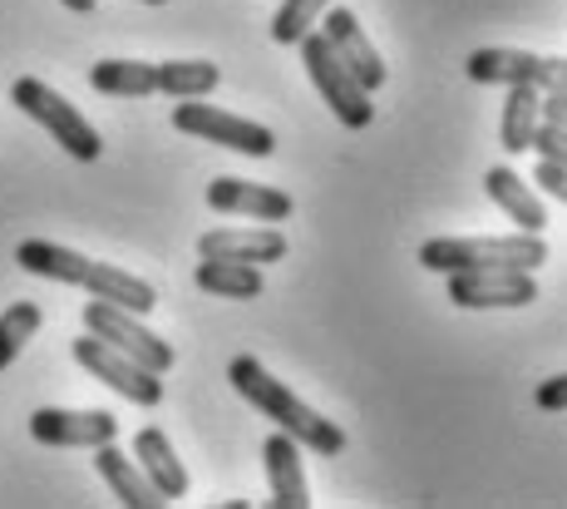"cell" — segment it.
<instances>
[{
    "instance_id": "24",
    "label": "cell",
    "mask_w": 567,
    "mask_h": 509,
    "mask_svg": "<svg viewBox=\"0 0 567 509\" xmlns=\"http://www.w3.org/2000/svg\"><path fill=\"white\" fill-rule=\"evenodd\" d=\"M326 6H331V0H281L277 16H271V40H277V45H297L307 30H316Z\"/></svg>"
},
{
    "instance_id": "12",
    "label": "cell",
    "mask_w": 567,
    "mask_h": 509,
    "mask_svg": "<svg viewBox=\"0 0 567 509\" xmlns=\"http://www.w3.org/2000/svg\"><path fill=\"white\" fill-rule=\"evenodd\" d=\"M207 208L213 213H247L257 223H287L297 213L291 193L271 189V183H247V179H213L207 183Z\"/></svg>"
},
{
    "instance_id": "28",
    "label": "cell",
    "mask_w": 567,
    "mask_h": 509,
    "mask_svg": "<svg viewBox=\"0 0 567 509\" xmlns=\"http://www.w3.org/2000/svg\"><path fill=\"white\" fill-rule=\"evenodd\" d=\"M144 6H168V0H144Z\"/></svg>"
},
{
    "instance_id": "19",
    "label": "cell",
    "mask_w": 567,
    "mask_h": 509,
    "mask_svg": "<svg viewBox=\"0 0 567 509\" xmlns=\"http://www.w3.org/2000/svg\"><path fill=\"white\" fill-rule=\"evenodd\" d=\"M90 84L114 100H148L158 94V64L148 60H100L90 64Z\"/></svg>"
},
{
    "instance_id": "2",
    "label": "cell",
    "mask_w": 567,
    "mask_h": 509,
    "mask_svg": "<svg viewBox=\"0 0 567 509\" xmlns=\"http://www.w3.org/2000/svg\"><path fill=\"white\" fill-rule=\"evenodd\" d=\"M227 381L247 396V406H257L267 420H277V430H287L301 450L321 455V460H326V455H341L346 450V430L336 426V420H326L321 410H311L297 391H287V381H277V376H271L257 356H233Z\"/></svg>"
},
{
    "instance_id": "7",
    "label": "cell",
    "mask_w": 567,
    "mask_h": 509,
    "mask_svg": "<svg viewBox=\"0 0 567 509\" xmlns=\"http://www.w3.org/2000/svg\"><path fill=\"white\" fill-rule=\"evenodd\" d=\"M173 129L178 134H198L217 149H233V154H247V159H267L277 149V134L267 124H252L243 114H227L217 104H198V100H178L173 110Z\"/></svg>"
},
{
    "instance_id": "17",
    "label": "cell",
    "mask_w": 567,
    "mask_h": 509,
    "mask_svg": "<svg viewBox=\"0 0 567 509\" xmlns=\"http://www.w3.org/2000/svg\"><path fill=\"white\" fill-rule=\"evenodd\" d=\"M484 193L518 223V233H543V227H548V208H543V198L518 179L514 169H504V164L488 169L484 173Z\"/></svg>"
},
{
    "instance_id": "26",
    "label": "cell",
    "mask_w": 567,
    "mask_h": 509,
    "mask_svg": "<svg viewBox=\"0 0 567 509\" xmlns=\"http://www.w3.org/2000/svg\"><path fill=\"white\" fill-rule=\"evenodd\" d=\"M563 400H567V376H548V381L538 386V406L543 410H563Z\"/></svg>"
},
{
    "instance_id": "5",
    "label": "cell",
    "mask_w": 567,
    "mask_h": 509,
    "mask_svg": "<svg viewBox=\"0 0 567 509\" xmlns=\"http://www.w3.org/2000/svg\"><path fill=\"white\" fill-rule=\"evenodd\" d=\"M301 60H307V74L311 84L321 90V100L331 104V114L341 119L346 129H370V119H375V104H370V90L361 80H355L351 70H346L341 60H336V50L326 45L321 30H307V35L297 40Z\"/></svg>"
},
{
    "instance_id": "20",
    "label": "cell",
    "mask_w": 567,
    "mask_h": 509,
    "mask_svg": "<svg viewBox=\"0 0 567 509\" xmlns=\"http://www.w3.org/2000/svg\"><path fill=\"white\" fill-rule=\"evenodd\" d=\"M193 283L213 297H227V302H247V297H261V267L257 263H227V257H203Z\"/></svg>"
},
{
    "instance_id": "4",
    "label": "cell",
    "mask_w": 567,
    "mask_h": 509,
    "mask_svg": "<svg viewBox=\"0 0 567 509\" xmlns=\"http://www.w3.org/2000/svg\"><path fill=\"white\" fill-rule=\"evenodd\" d=\"M10 104H16L20 114L35 119L40 129H50L54 144H60L70 159H80V164H94V159L104 154V139L94 134V124L74 110L60 90H50L45 80H16L10 84Z\"/></svg>"
},
{
    "instance_id": "6",
    "label": "cell",
    "mask_w": 567,
    "mask_h": 509,
    "mask_svg": "<svg viewBox=\"0 0 567 509\" xmlns=\"http://www.w3.org/2000/svg\"><path fill=\"white\" fill-rule=\"evenodd\" d=\"M84 332H90V337H100V342H109L114 352L134 356L138 366H148V371H158V376H168L173 362H178V352H173L168 342L154 337L148 327H138L134 312L114 307V302H104V297L84 302Z\"/></svg>"
},
{
    "instance_id": "10",
    "label": "cell",
    "mask_w": 567,
    "mask_h": 509,
    "mask_svg": "<svg viewBox=\"0 0 567 509\" xmlns=\"http://www.w3.org/2000/svg\"><path fill=\"white\" fill-rule=\"evenodd\" d=\"M30 436L40 446H60V450H94L104 440H118V420L109 410H54L40 406L30 416Z\"/></svg>"
},
{
    "instance_id": "1",
    "label": "cell",
    "mask_w": 567,
    "mask_h": 509,
    "mask_svg": "<svg viewBox=\"0 0 567 509\" xmlns=\"http://www.w3.org/2000/svg\"><path fill=\"white\" fill-rule=\"evenodd\" d=\"M16 263L35 277H50V283H64V287H84L90 297H104L114 307L134 312V317H148L158 307V292L144 283V277L124 273L114 263H94V257L74 253V247H60V243H45V237H25L16 247Z\"/></svg>"
},
{
    "instance_id": "9",
    "label": "cell",
    "mask_w": 567,
    "mask_h": 509,
    "mask_svg": "<svg viewBox=\"0 0 567 509\" xmlns=\"http://www.w3.org/2000/svg\"><path fill=\"white\" fill-rule=\"evenodd\" d=\"M450 277V302L468 312L484 307H528L538 302V283L523 267H464V273H444Z\"/></svg>"
},
{
    "instance_id": "27",
    "label": "cell",
    "mask_w": 567,
    "mask_h": 509,
    "mask_svg": "<svg viewBox=\"0 0 567 509\" xmlns=\"http://www.w3.org/2000/svg\"><path fill=\"white\" fill-rule=\"evenodd\" d=\"M64 10H74V16H94V0H60Z\"/></svg>"
},
{
    "instance_id": "14",
    "label": "cell",
    "mask_w": 567,
    "mask_h": 509,
    "mask_svg": "<svg viewBox=\"0 0 567 509\" xmlns=\"http://www.w3.org/2000/svg\"><path fill=\"white\" fill-rule=\"evenodd\" d=\"M261 460H267L271 505H277V509H307V505H311L307 475H301V446L287 436V430L267 436V446H261Z\"/></svg>"
},
{
    "instance_id": "23",
    "label": "cell",
    "mask_w": 567,
    "mask_h": 509,
    "mask_svg": "<svg viewBox=\"0 0 567 509\" xmlns=\"http://www.w3.org/2000/svg\"><path fill=\"white\" fill-rule=\"evenodd\" d=\"M40 322H45V317H40L35 302H10V307L0 312V371H6V366L25 352V342L40 332Z\"/></svg>"
},
{
    "instance_id": "11",
    "label": "cell",
    "mask_w": 567,
    "mask_h": 509,
    "mask_svg": "<svg viewBox=\"0 0 567 509\" xmlns=\"http://www.w3.org/2000/svg\"><path fill=\"white\" fill-rule=\"evenodd\" d=\"M316 26H321L326 45L336 50V60H341L346 70H351L355 80L365 84L370 94H375L380 84H385V60L375 55V45H370V40H365V30L355 26V16H351V10H341V6H326Z\"/></svg>"
},
{
    "instance_id": "13",
    "label": "cell",
    "mask_w": 567,
    "mask_h": 509,
    "mask_svg": "<svg viewBox=\"0 0 567 509\" xmlns=\"http://www.w3.org/2000/svg\"><path fill=\"white\" fill-rule=\"evenodd\" d=\"M198 257H227V263H281L287 257V233L277 227H217L198 237Z\"/></svg>"
},
{
    "instance_id": "25",
    "label": "cell",
    "mask_w": 567,
    "mask_h": 509,
    "mask_svg": "<svg viewBox=\"0 0 567 509\" xmlns=\"http://www.w3.org/2000/svg\"><path fill=\"white\" fill-rule=\"evenodd\" d=\"M533 183H538L548 198H567V164H558V159H538V169H533Z\"/></svg>"
},
{
    "instance_id": "15",
    "label": "cell",
    "mask_w": 567,
    "mask_h": 509,
    "mask_svg": "<svg viewBox=\"0 0 567 509\" xmlns=\"http://www.w3.org/2000/svg\"><path fill=\"white\" fill-rule=\"evenodd\" d=\"M94 470L104 475V485L118 495V505H124V509H163V505H168L154 485H148V475L138 470V460H128L114 440L94 446Z\"/></svg>"
},
{
    "instance_id": "22",
    "label": "cell",
    "mask_w": 567,
    "mask_h": 509,
    "mask_svg": "<svg viewBox=\"0 0 567 509\" xmlns=\"http://www.w3.org/2000/svg\"><path fill=\"white\" fill-rule=\"evenodd\" d=\"M533 124H538V90L533 84H508V100H504V154H523L533 139Z\"/></svg>"
},
{
    "instance_id": "18",
    "label": "cell",
    "mask_w": 567,
    "mask_h": 509,
    "mask_svg": "<svg viewBox=\"0 0 567 509\" xmlns=\"http://www.w3.org/2000/svg\"><path fill=\"white\" fill-rule=\"evenodd\" d=\"M468 80L474 84H538V70H543V55L533 50H508V45H484L468 55Z\"/></svg>"
},
{
    "instance_id": "21",
    "label": "cell",
    "mask_w": 567,
    "mask_h": 509,
    "mask_svg": "<svg viewBox=\"0 0 567 509\" xmlns=\"http://www.w3.org/2000/svg\"><path fill=\"white\" fill-rule=\"evenodd\" d=\"M217 80H223V70H217L213 60L158 64V94H168V100H207V94L217 90Z\"/></svg>"
},
{
    "instance_id": "16",
    "label": "cell",
    "mask_w": 567,
    "mask_h": 509,
    "mask_svg": "<svg viewBox=\"0 0 567 509\" xmlns=\"http://www.w3.org/2000/svg\"><path fill=\"white\" fill-rule=\"evenodd\" d=\"M134 460H138V470L148 475V485H154L168 505L188 495V470H183L178 450L168 446V436H163L158 426H148V430H138L134 436Z\"/></svg>"
},
{
    "instance_id": "3",
    "label": "cell",
    "mask_w": 567,
    "mask_h": 509,
    "mask_svg": "<svg viewBox=\"0 0 567 509\" xmlns=\"http://www.w3.org/2000/svg\"><path fill=\"white\" fill-rule=\"evenodd\" d=\"M548 263V243L538 233H508V237H430L420 247V267L430 273H464V267H533Z\"/></svg>"
},
{
    "instance_id": "8",
    "label": "cell",
    "mask_w": 567,
    "mask_h": 509,
    "mask_svg": "<svg viewBox=\"0 0 567 509\" xmlns=\"http://www.w3.org/2000/svg\"><path fill=\"white\" fill-rule=\"evenodd\" d=\"M70 352H74V362H80L84 371L100 376L109 391H118L124 400H134V406H158V400H163V376L158 371L138 366L134 356L114 352V346L100 342V337H90V332H84L80 342H70Z\"/></svg>"
}]
</instances>
